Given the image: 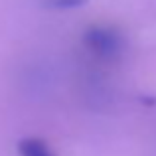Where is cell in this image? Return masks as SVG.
I'll use <instances>...</instances> for the list:
<instances>
[{"instance_id": "1", "label": "cell", "mask_w": 156, "mask_h": 156, "mask_svg": "<svg viewBox=\"0 0 156 156\" xmlns=\"http://www.w3.org/2000/svg\"><path fill=\"white\" fill-rule=\"evenodd\" d=\"M81 42L85 50L101 61H117L125 51V40L121 32L111 26H89L83 32Z\"/></svg>"}, {"instance_id": "2", "label": "cell", "mask_w": 156, "mask_h": 156, "mask_svg": "<svg viewBox=\"0 0 156 156\" xmlns=\"http://www.w3.org/2000/svg\"><path fill=\"white\" fill-rule=\"evenodd\" d=\"M18 154L20 156H55L46 140L38 136H26L18 142Z\"/></svg>"}, {"instance_id": "3", "label": "cell", "mask_w": 156, "mask_h": 156, "mask_svg": "<svg viewBox=\"0 0 156 156\" xmlns=\"http://www.w3.org/2000/svg\"><path fill=\"white\" fill-rule=\"evenodd\" d=\"M87 0H44L48 8H53V10H71V8H79Z\"/></svg>"}]
</instances>
